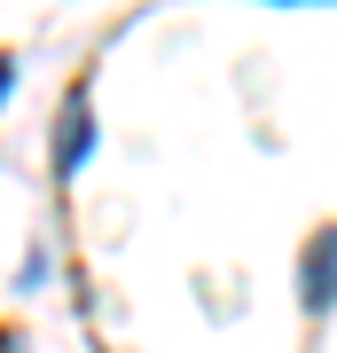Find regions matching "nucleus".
Instances as JSON below:
<instances>
[{
	"mask_svg": "<svg viewBox=\"0 0 337 353\" xmlns=\"http://www.w3.org/2000/svg\"><path fill=\"white\" fill-rule=\"evenodd\" d=\"M298 8H322V0H298Z\"/></svg>",
	"mask_w": 337,
	"mask_h": 353,
	"instance_id": "obj_5",
	"label": "nucleus"
},
{
	"mask_svg": "<svg viewBox=\"0 0 337 353\" xmlns=\"http://www.w3.org/2000/svg\"><path fill=\"white\" fill-rule=\"evenodd\" d=\"M329 299H337V220H322L306 236V252H298V306H306V322H322Z\"/></svg>",
	"mask_w": 337,
	"mask_h": 353,
	"instance_id": "obj_2",
	"label": "nucleus"
},
{
	"mask_svg": "<svg viewBox=\"0 0 337 353\" xmlns=\"http://www.w3.org/2000/svg\"><path fill=\"white\" fill-rule=\"evenodd\" d=\"M0 353H32V338H24V322H8V314H0Z\"/></svg>",
	"mask_w": 337,
	"mask_h": 353,
	"instance_id": "obj_3",
	"label": "nucleus"
},
{
	"mask_svg": "<svg viewBox=\"0 0 337 353\" xmlns=\"http://www.w3.org/2000/svg\"><path fill=\"white\" fill-rule=\"evenodd\" d=\"M87 87H94V79H87V71H71V87H63V110H55V141H48L63 189L79 181V165H87V150H94V102H87Z\"/></svg>",
	"mask_w": 337,
	"mask_h": 353,
	"instance_id": "obj_1",
	"label": "nucleus"
},
{
	"mask_svg": "<svg viewBox=\"0 0 337 353\" xmlns=\"http://www.w3.org/2000/svg\"><path fill=\"white\" fill-rule=\"evenodd\" d=\"M8 87H16V55L0 48V102H8Z\"/></svg>",
	"mask_w": 337,
	"mask_h": 353,
	"instance_id": "obj_4",
	"label": "nucleus"
}]
</instances>
